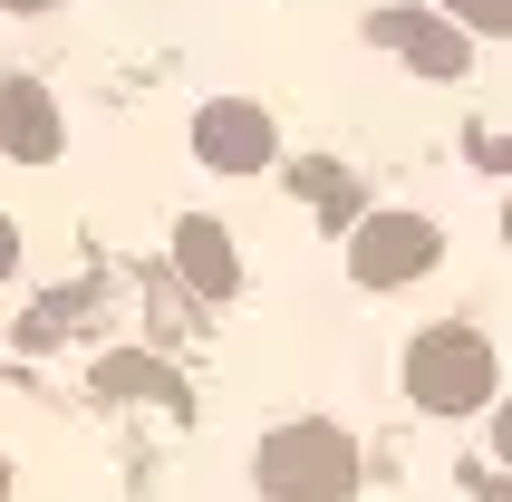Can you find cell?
<instances>
[{
    "label": "cell",
    "mask_w": 512,
    "mask_h": 502,
    "mask_svg": "<svg viewBox=\"0 0 512 502\" xmlns=\"http://www.w3.org/2000/svg\"><path fill=\"white\" fill-rule=\"evenodd\" d=\"M271 145H281V136H271V116L242 107V97H213V107L194 116V155L213 174H261V165H271Z\"/></svg>",
    "instance_id": "277c9868"
},
{
    "label": "cell",
    "mask_w": 512,
    "mask_h": 502,
    "mask_svg": "<svg viewBox=\"0 0 512 502\" xmlns=\"http://www.w3.org/2000/svg\"><path fill=\"white\" fill-rule=\"evenodd\" d=\"M0 155H20V165H49V155H58V107H49V87H29V78L0 87Z\"/></svg>",
    "instance_id": "8992f818"
},
{
    "label": "cell",
    "mask_w": 512,
    "mask_h": 502,
    "mask_svg": "<svg viewBox=\"0 0 512 502\" xmlns=\"http://www.w3.org/2000/svg\"><path fill=\"white\" fill-rule=\"evenodd\" d=\"M464 29H493V39H512V0H445Z\"/></svg>",
    "instance_id": "9c48e42d"
},
{
    "label": "cell",
    "mask_w": 512,
    "mask_h": 502,
    "mask_svg": "<svg viewBox=\"0 0 512 502\" xmlns=\"http://www.w3.org/2000/svg\"><path fill=\"white\" fill-rule=\"evenodd\" d=\"M300 184H310L319 203H339V213H348V174H339V165H310V174H300Z\"/></svg>",
    "instance_id": "30bf717a"
},
{
    "label": "cell",
    "mask_w": 512,
    "mask_h": 502,
    "mask_svg": "<svg viewBox=\"0 0 512 502\" xmlns=\"http://www.w3.org/2000/svg\"><path fill=\"white\" fill-rule=\"evenodd\" d=\"M252 474L271 502H348L358 493V445L339 425H281V435H261Z\"/></svg>",
    "instance_id": "6da1fadb"
},
{
    "label": "cell",
    "mask_w": 512,
    "mask_h": 502,
    "mask_svg": "<svg viewBox=\"0 0 512 502\" xmlns=\"http://www.w3.org/2000/svg\"><path fill=\"white\" fill-rule=\"evenodd\" d=\"M493 377H503V367H493V338L464 329V319L455 329H426L406 348V387H416V406H435V416H474L493 396Z\"/></svg>",
    "instance_id": "7a4b0ae2"
},
{
    "label": "cell",
    "mask_w": 512,
    "mask_h": 502,
    "mask_svg": "<svg viewBox=\"0 0 512 502\" xmlns=\"http://www.w3.org/2000/svg\"><path fill=\"white\" fill-rule=\"evenodd\" d=\"M0 502H10V464H0Z\"/></svg>",
    "instance_id": "5bb4252c"
},
{
    "label": "cell",
    "mask_w": 512,
    "mask_h": 502,
    "mask_svg": "<svg viewBox=\"0 0 512 502\" xmlns=\"http://www.w3.org/2000/svg\"><path fill=\"white\" fill-rule=\"evenodd\" d=\"M503 232H512V213H503Z\"/></svg>",
    "instance_id": "9a60e30c"
},
{
    "label": "cell",
    "mask_w": 512,
    "mask_h": 502,
    "mask_svg": "<svg viewBox=\"0 0 512 502\" xmlns=\"http://www.w3.org/2000/svg\"><path fill=\"white\" fill-rule=\"evenodd\" d=\"M174 261H184V280H194L203 300H232V290H242V261H232V242H223V223H213V213H184Z\"/></svg>",
    "instance_id": "52a82bcc"
},
{
    "label": "cell",
    "mask_w": 512,
    "mask_h": 502,
    "mask_svg": "<svg viewBox=\"0 0 512 502\" xmlns=\"http://www.w3.org/2000/svg\"><path fill=\"white\" fill-rule=\"evenodd\" d=\"M97 377H107V387H126V396H174V387H165V367H155V358H107Z\"/></svg>",
    "instance_id": "ba28073f"
},
{
    "label": "cell",
    "mask_w": 512,
    "mask_h": 502,
    "mask_svg": "<svg viewBox=\"0 0 512 502\" xmlns=\"http://www.w3.org/2000/svg\"><path fill=\"white\" fill-rule=\"evenodd\" d=\"M368 39H377V49H397L416 78H464V29H455V20H426V10H377Z\"/></svg>",
    "instance_id": "5b68a950"
},
{
    "label": "cell",
    "mask_w": 512,
    "mask_h": 502,
    "mask_svg": "<svg viewBox=\"0 0 512 502\" xmlns=\"http://www.w3.org/2000/svg\"><path fill=\"white\" fill-rule=\"evenodd\" d=\"M0 10H58V0H0Z\"/></svg>",
    "instance_id": "7c38bea8"
},
{
    "label": "cell",
    "mask_w": 512,
    "mask_h": 502,
    "mask_svg": "<svg viewBox=\"0 0 512 502\" xmlns=\"http://www.w3.org/2000/svg\"><path fill=\"white\" fill-rule=\"evenodd\" d=\"M503 464H512V406H503Z\"/></svg>",
    "instance_id": "4fadbf2b"
},
{
    "label": "cell",
    "mask_w": 512,
    "mask_h": 502,
    "mask_svg": "<svg viewBox=\"0 0 512 502\" xmlns=\"http://www.w3.org/2000/svg\"><path fill=\"white\" fill-rule=\"evenodd\" d=\"M348 271H358V290H397V280L435 271V223H416V213H368L358 242H348Z\"/></svg>",
    "instance_id": "3957f363"
},
{
    "label": "cell",
    "mask_w": 512,
    "mask_h": 502,
    "mask_svg": "<svg viewBox=\"0 0 512 502\" xmlns=\"http://www.w3.org/2000/svg\"><path fill=\"white\" fill-rule=\"evenodd\" d=\"M10 261H20V232H10V213H0V280H10Z\"/></svg>",
    "instance_id": "8fae6325"
}]
</instances>
